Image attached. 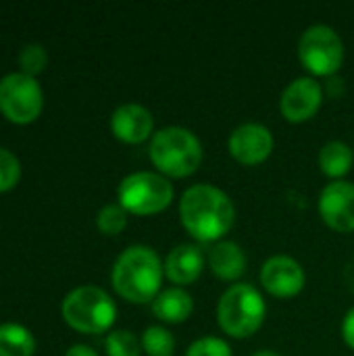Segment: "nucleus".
Listing matches in <instances>:
<instances>
[{"label": "nucleus", "mask_w": 354, "mask_h": 356, "mask_svg": "<svg viewBox=\"0 0 354 356\" xmlns=\"http://www.w3.org/2000/svg\"><path fill=\"white\" fill-rule=\"evenodd\" d=\"M179 217L190 236L200 242H213L232 229L236 209L223 190L211 184H196L182 194Z\"/></svg>", "instance_id": "f257e3e1"}, {"label": "nucleus", "mask_w": 354, "mask_h": 356, "mask_svg": "<svg viewBox=\"0 0 354 356\" xmlns=\"http://www.w3.org/2000/svg\"><path fill=\"white\" fill-rule=\"evenodd\" d=\"M150 159L159 171L171 177H184L194 173L202 163L200 140L186 127H163L152 136Z\"/></svg>", "instance_id": "7ed1b4c3"}, {"label": "nucleus", "mask_w": 354, "mask_h": 356, "mask_svg": "<svg viewBox=\"0 0 354 356\" xmlns=\"http://www.w3.org/2000/svg\"><path fill=\"white\" fill-rule=\"evenodd\" d=\"M35 340L31 332L19 323L0 325V356H33Z\"/></svg>", "instance_id": "f3484780"}, {"label": "nucleus", "mask_w": 354, "mask_h": 356, "mask_svg": "<svg viewBox=\"0 0 354 356\" xmlns=\"http://www.w3.org/2000/svg\"><path fill=\"white\" fill-rule=\"evenodd\" d=\"M230 152L244 165L263 163L273 150V136L261 123H242L230 136Z\"/></svg>", "instance_id": "9b49d317"}, {"label": "nucleus", "mask_w": 354, "mask_h": 356, "mask_svg": "<svg viewBox=\"0 0 354 356\" xmlns=\"http://www.w3.org/2000/svg\"><path fill=\"white\" fill-rule=\"evenodd\" d=\"M106 355L108 356H140V340L129 330H115L106 336Z\"/></svg>", "instance_id": "aec40b11"}, {"label": "nucleus", "mask_w": 354, "mask_h": 356, "mask_svg": "<svg viewBox=\"0 0 354 356\" xmlns=\"http://www.w3.org/2000/svg\"><path fill=\"white\" fill-rule=\"evenodd\" d=\"M19 177H21V165L17 156L10 150L0 148V192L13 190Z\"/></svg>", "instance_id": "5701e85b"}, {"label": "nucleus", "mask_w": 354, "mask_h": 356, "mask_svg": "<svg viewBox=\"0 0 354 356\" xmlns=\"http://www.w3.org/2000/svg\"><path fill=\"white\" fill-rule=\"evenodd\" d=\"M261 282L273 296H294L305 286V271L298 261L286 254H277L265 261L261 269Z\"/></svg>", "instance_id": "f8f14e48"}, {"label": "nucleus", "mask_w": 354, "mask_h": 356, "mask_svg": "<svg viewBox=\"0 0 354 356\" xmlns=\"http://www.w3.org/2000/svg\"><path fill=\"white\" fill-rule=\"evenodd\" d=\"M44 92L35 77L25 73H8L0 79V113L13 123H31L40 117Z\"/></svg>", "instance_id": "0eeeda50"}, {"label": "nucleus", "mask_w": 354, "mask_h": 356, "mask_svg": "<svg viewBox=\"0 0 354 356\" xmlns=\"http://www.w3.org/2000/svg\"><path fill=\"white\" fill-rule=\"evenodd\" d=\"M252 356H282V355H277V353H273V350H261V353H257V355H252Z\"/></svg>", "instance_id": "c85d7f7f"}, {"label": "nucleus", "mask_w": 354, "mask_h": 356, "mask_svg": "<svg viewBox=\"0 0 354 356\" xmlns=\"http://www.w3.org/2000/svg\"><path fill=\"white\" fill-rule=\"evenodd\" d=\"M321 100H323V90H321L317 79H313V77H296L282 92L280 108H282V115L288 121L298 123V121L311 119L319 111Z\"/></svg>", "instance_id": "9d476101"}, {"label": "nucleus", "mask_w": 354, "mask_h": 356, "mask_svg": "<svg viewBox=\"0 0 354 356\" xmlns=\"http://www.w3.org/2000/svg\"><path fill=\"white\" fill-rule=\"evenodd\" d=\"M319 213L323 221L336 232L354 229V184L353 181H332L323 188L319 196Z\"/></svg>", "instance_id": "1a4fd4ad"}, {"label": "nucleus", "mask_w": 354, "mask_h": 356, "mask_svg": "<svg viewBox=\"0 0 354 356\" xmlns=\"http://www.w3.org/2000/svg\"><path fill=\"white\" fill-rule=\"evenodd\" d=\"M209 267L221 280H238L246 269L244 250L236 242H219L209 250Z\"/></svg>", "instance_id": "dca6fc26"}, {"label": "nucleus", "mask_w": 354, "mask_h": 356, "mask_svg": "<svg viewBox=\"0 0 354 356\" xmlns=\"http://www.w3.org/2000/svg\"><path fill=\"white\" fill-rule=\"evenodd\" d=\"M342 334H344V340L346 344L354 348V307L346 313L344 317V323H342Z\"/></svg>", "instance_id": "393cba45"}, {"label": "nucleus", "mask_w": 354, "mask_h": 356, "mask_svg": "<svg viewBox=\"0 0 354 356\" xmlns=\"http://www.w3.org/2000/svg\"><path fill=\"white\" fill-rule=\"evenodd\" d=\"M186 356H232V348L221 338L207 336V338L192 342Z\"/></svg>", "instance_id": "b1692460"}, {"label": "nucleus", "mask_w": 354, "mask_h": 356, "mask_svg": "<svg viewBox=\"0 0 354 356\" xmlns=\"http://www.w3.org/2000/svg\"><path fill=\"white\" fill-rule=\"evenodd\" d=\"M65 356H98V353L94 348H90V346H86V344H75V346H71L67 350Z\"/></svg>", "instance_id": "a878e982"}, {"label": "nucleus", "mask_w": 354, "mask_h": 356, "mask_svg": "<svg viewBox=\"0 0 354 356\" xmlns=\"http://www.w3.org/2000/svg\"><path fill=\"white\" fill-rule=\"evenodd\" d=\"M46 60H48L46 50H44V46H40V44H27V46H23L21 52H19V67H21V73L31 75V77H35L40 71H44Z\"/></svg>", "instance_id": "4be33fe9"}, {"label": "nucleus", "mask_w": 354, "mask_h": 356, "mask_svg": "<svg viewBox=\"0 0 354 356\" xmlns=\"http://www.w3.org/2000/svg\"><path fill=\"white\" fill-rule=\"evenodd\" d=\"M265 319V300L250 284H234L223 292L217 305L221 330L234 338L252 336Z\"/></svg>", "instance_id": "20e7f679"}, {"label": "nucleus", "mask_w": 354, "mask_h": 356, "mask_svg": "<svg viewBox=\"0 0 354 356\" xmlns=\"http://www.w3.org/2000/svg\"><path fill=\"white\" fill-rule=\"evenodd\" d=\"M346 280H348V286L354 290V261L348 265V269H346Z\"/></svg>", "instance_id": "cd10ccee"}, {"label": "nucleus", "mask_w": 354, "mask_h": 356, "mask_svg": "<svg viewBox=\"0 0 354 356\" xmlns=\"http://www.w3.org/2000/svg\"><path fill=\"white\" fill-rule=\"evenodd\" d=\"M152 125H154L152 113L138 102H125L117 106L111 117L113 134L129 144L144 142L152 134Z\"/></svg>", "instance_id": "ddd939ff"}, {"label": "nucleus", "mask_w": 354, "mask_h": 356, "mask_svg": "<svg viewBox=\"0 0 354 356\" xmlns=\"http://www.w3.org/2000/svg\"><path fill=\"white\" fill-rule=\"evenodd\" d=\"M119 204L127 213L152 215L161 213L173 200V186L165 175L152 171H138L119 184Z\"/></svg>", "instance_id": "423d86ee"}, {"label": "nucleus", "mask_w": 354, "mask_h": 356, "mask_svg": "<svg viewBox=\"0 0 354 356\" xmlns=\"http://www.w3.org/2000/svg\"><path fill=\"white\" fill-rule=\"evenodd\" d=\"M300 63L315 75H334L344 58V44L336 29L317 23L305 29L298 42Z\"/></svg>", "instance_id": "6e6552de"}, {"label": "nucleus", "mask_w": 354, "mask_h": 356, "mask_svg": "<svg viewBox=\"0 0 354 356\" xmlns=\"http://www.w3.org/2000/svg\"><path fill=\"white\" fill-rule=\"evenodd\" d=\"M163 265L159 254L144 244L125 248L113 267V288L129 302L154 300L163 282Z\"/></svg>", "instance_id": "f03ea898"}, {"label": "nucleus", "mask_w": 354, "mask_h": 356, "mask_svg": "<svg viewBox=\"0 0 354 356\" xmlns=\"http://www.w3.org/2000/svg\"><path fill=\"white\" fill-rule=\"evenodd\" d=\"M204 267V254L202 248L196 244H179L175 246L167 259H165V275L169 277V282L177 284V286H186L198 280L200 271Z\"/></svg>", "instance_id": "4468645a"}, {"label": "nucleus", "mask_w": 354, "mask_h": 356, "mask_svg": "<svg viewBox=\"0 0 354 356\" xmlns=\"http://www.w3.org/2000/svg\"><path fill=\"white\" fill-rule=\"evenodd\" d=\"M142 348L148 356H171L175 350V338L169 330L150 325L142 336Z\"/></svg>", "instance_id": "6ab92c4d"}, {"label": "nucleus", "mask_w": 354, "mask_h": 356, "mask_svg": "<svg viewBox=\"0 0 354 356\" xmlns=\"http://www.w3.org/2000/svg\"><path fill=\"white\" fill-rule=\"evenodd\" d=\"M194 300L182 288H167L152 300V313L165 323H182L192 315Z\"/></svg>", "instance_id": "2eb2a0df"}, {"label": "nucleus", "mask_w": 354, "mask_h": 356, "mask_svg": "<svg viewBox=\"0 0 354 356\" xmlns=\"http://www.w3.org/2000/svg\"><path fill=\"white\" fill-rule=\"evenodd\" d=\"M96 225L102 234L115 236V234L123 232V227L127 225V211L121 204H106L100 209V213L96 217Z\"/></svg>", "instance_id": "412c9836"}, {"label": "nucleus", "mask_w": 354, "mask_h": 356, "mask_svg": "<svg viewBox=\"0 0 354 356\" xmlns=\"http://www.w3.org/2000/svg\"><path fill=\"white\" fill-rule=\"evenodd\" d=\"M351 165H353V150L348 144L340 140H332L319 150V167L330 177L344 175L351 169Z\"/></svg>", "instance_id": "a211bd4d"}, {"label": "nucleus", "mask_w": 354, "mask_h": 356, "mask_svg": "<svg viewBox=\"0 0 354 356\" xmlns=\"http://www.w3.org/2000/svg\"><path fill=\"white\" fill-rule=\"evenodd\" d=\"M65 321L81 334H102L117 317L113 298L98 286H79L63 300Z\"/></svg>", "instance_id": "39448f33"}, {"label": "nucleus", "mask_w": 354, "mask_h": 356, "mask_svg": "<svg viewBox=\"0 0 354 356\" xmlns=\"http://www.w3.org/2000/svg\"><path fill=\"white\" fill-rule=\"evenodd\" d=\"M342 83H344V81H342L338 75H336V77L332 75V77H330V81H328V88H330V92H332V94H336V90H338V94H340V92H342Z\"/></svg>", "instance_id": "bb28decb"}]
</instances>
